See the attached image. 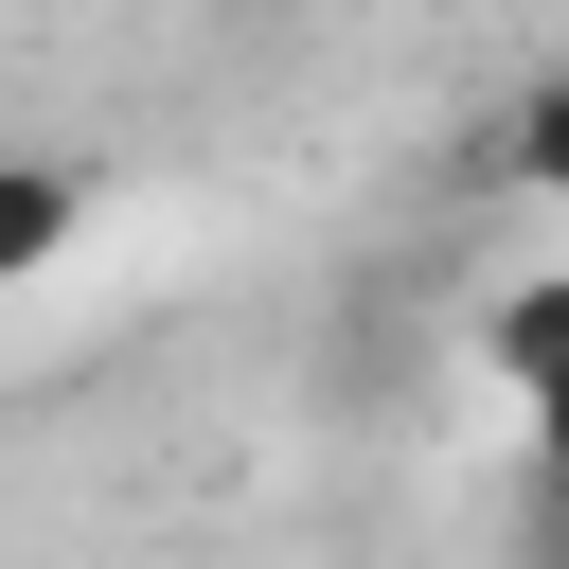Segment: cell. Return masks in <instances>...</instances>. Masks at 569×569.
<instances>
[{
  "label": "cell",
  "mask_w": 569,
  "mask_h": 569,
  "mask_svg": "<svg viewBox=\"0 0 569 569\" xmlns=\"http://www.w3.org/2000/svg\"><path fill=\"white\" fill-rule=\"evenodd\" d=\"M516 178L569 213V71H533V89H516Z\"/></svg>",
  "instance_id": "obj_3"
},
{
  "label": "cell",
  "mask_w": 569,
  "mask_h": 569,
  "mask_svg": "<svg viewBox=\"0 0 569 569\" xmlns=\"http://www.w3.org/2000/svg\"><path fill=\"white\" fill-rule=\"evenodd\" d=\"M533 569H569V445H533Z\"/></svg>",
  "instance_id": "obj_4"
},
{
  "label": "cell",
  "mask_w": 569,
  "mask_h": 569,
  "mask_svg": "<svg viewBox=\"0 0 569 569\" xmlns=\"http://www.w3.org/2000/svg\"><path fill=\"white\" fill-rule=\"evenodd\" d=\"M480 373L516 391V427H533V445H569V267H533V284H498V302H480Z\"/></svg>",
  "instance_id": "obj_1"
},
{
  "label": "cell",
  "mask_w": 569,
  "mask_h": 569,
  "mask_svg": "<svg viewBox=\"0 0 569 569\" xmlns=\"http://www.w3.org/2000/svg\"><path fill=\"white\" fill-rule=\"evenodd\" d=\"M71 231H89V178H71V160H36V142H0V284H53V267H71Z\"/></svg>",
  "instance_id": "obj_2"
}]
</instances>
